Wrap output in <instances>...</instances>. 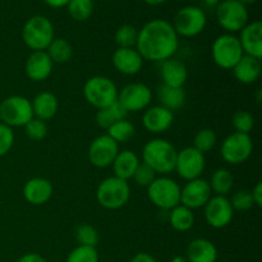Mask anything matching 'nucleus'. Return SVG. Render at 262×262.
Listing matches in <instances>:
<instances>
[{
    "label": "nucleus",
    "mask_w": 262,
    "mask_h": 262,
    "mask_svg": "<svg viewBox=\"0 0 262 262\" xmlns=\"http://www.w3.org/2000/svg\"><path fill=\"white\" fill-rule=\"evenodd\" d=\"M18 262H48L38 253H26L18 260Z\"/></svg>",
    "instance_id": "44"
},
{
    "label": "nucleus",
    "mask_w": 262,
    "mask_h": 262,
    "mask_svg": "<svg viewBox=\"0 0 262 262\" xmlns=\"http://www.w3.org/2000/svg\"><path fill=\"white\" fill-rule=\"evenodd\" d=\"M174 122V114L161 105L147 107L142 115V124L146 130L154 135L166 132Z\"/></svg>",
    "instance_id": "17"
},
{
    "label": "nucleus",
    "mask_w": 262,
    "mask_h": 262,
    "mask_svg": "<svg viewBox=\"0 0 262 262\" xmlns=\"http://www.w3.org/2000/svg\"><path fill=\"white\" fill-rule=\"evenodd\" d=\"M147 196L156 207L170 211L181 204V186L174 179L161 176L147 187Z\"/></svg>",
    "instance_id": "6"
},
{
    "label": "nucleus",
    "mask_w": 262,
    "mask_h": 262,
    "mask_svg": "<svg viewBox=\"0 0 262 262\" xmlns=\"http://www.w3.org/2000/svg\"><path fill=\"white\" fill-rule=\"evenodd\" d=\"M262 72L261 59L250 55H243V58L233 68L235 79L243 84H252L260 78Z\"/></svg>",
    "instance_id": "23"
},
{
    "label": "nucleus",
    "mask_w": 262,
    "mask_h": 262,
    "mask_svg": "<svg viewBox=\"0 0 262 262\" xmlns=\"http://www.w3.org/2000/svg\"><path fill=\"white\" fill-rule=\"evenodd\" d=\"M238 40H239L245 55L257 59L262 58V23L260 20L248 22L241 30Z\"/></svg>",
    "instance_id": "19"
},
{
    "label": "nucleus",
    "mask_w": 262,
    "mask_h": 262,
    "mask_svg": "<svg viewBox=\"0 0 262 262\" xmlns=\"http://www.w3.org/2000/svg\"><path fill=\"white\" fill-rule=\"evenodd\" d=\"M71 0H43L46 5H49L50 8H54V9H60V8H64L68 5V3Z\"/></svg>",
    "instance_id": "46"
},
{
    "label": "nucleus",
    "mask_w": 262,
    "mask_h": 262,
    "mask_svg": "<svg viewBox=\"0 0 262 262\" xmlns=\"http://www.w3.org/2000/svg\"><path fill=\"white\" fill-rule=\"evenodd\" d=\"M169 222L171 228L177 232H188L194 225V214L191 209L179 204L178 206L170 210Z\"/></svg>",
    "instance_id": "29"
},
{
    "label": "nucleus",
    "mask_w": 262,
    "mask_h": 262,
    "mask_svg": "<svg viewBox=\"0 0 262 262\" xmlns=\"http://www.w3.org/2000/svg\"><path fill=\"white\" fill-rule=\"evenodd\" d=\"M68 13L74 20L83 22L87 20L94 13V2L92 0H71L67 5Z\"/></svg>",
    "instance_id": "33"
},
{
    "label": "nucleus",
    "mask_w": 262,
    "mask_h": 262,
    "mask_svg": "<svg viewBox=\"0 0 262 262\" xmlns=\"http://www.w3.org/2000/svg\"><path fill=\"white\" fill-rule=\"evenodd\" d=\"M31 104H32L33 117L43 120V122L55 117L59 109L58 97L48 91L36 95L33 101H31Z\"/></svg>",
    "instance_id": "25"
},
{
    "label": "nucleus",
    "mask_w": 262,
    "mask_h": 262,
    "mask_svg": "<svg viewBox=\"0 0 262 262\" xmlns=\"http://www.w3.org/2000/svg\"><path fill=\"white\" fill-rule=\"evenodd\" d=\"M206 23L207 17L204 10L196 5H188L177 12L171 26L178 36L194 37L205 30Z\"/></svg>",
    "instance_id": "10"
},
{
    "label": "nucleus",
    "mask_w": 262,
    "mask_h": 262,
    "mask_svg": "<svg viewBox=\"0 0 262 262\" xmlns=\"http://www.w3.org/2000/svg\"><path fill=\"white\" fill-rule=\"evenodd\" d=\"M245 53L242 50L239 40L232 33H224L215 38L211 48V56L214 63L219 68L233 69L235 64L243 58Z\"/></svg>",
    "instance_id": "7"
},
{
    "label": "nucleus",
    "mask_w": 262,
    "mask_h": 262,
    "mask_svg": "<svg viewBox=\"0 0 262 262\" xmlns=\"http://www.w3.org/2000/svg\"><path fill=\"white\" fill-rule=\"evenodd\" d=\"M136 128L133 125V123H130L129 120L123 119L119 122L114 123L112 127L107 129L106 135L109 137H112L115 142L119 145V143H125L127 141H129L130 138L135 136Z\"/></svg>",
    "instance_id": "32"
},
{
    "label": "nucleus",
    "mask_w": 262,
    "mask_h": 262,
    "mask_svg": "<svg viewBox=\"0 0 262 262\" xmlns=\"http://www.w3.org/2000/svg\"><path fill=\"white\" fill-rule=\"evenodd\" d=\"M54 63L46 51H32L26 60L25 71L33 82H42L50 77Z\"/></svg>",
    "instance_id": "20"
},
{
    "label": "nucleus",
    "mask_w": 262,
    "mask_h": 262,
    "mask_svg": "<svg viewBox=\"0 0 262 262\" xmlns=\"http://www.w3.org/2000/svg\"><path fill=\"white\" fill-rule=\"evenodd\" d=\"M205 4L207 5V7H215L216 8L217 5H219V3L222 2V0H204Z\"/></svg>",
    "instance_id": "48"
},
{
    "label": "nucleus",
    "mask_w": 262,
    "mask_h": 262,
    "mask_svg": "<svg viewBox=\"0 0 262 262\" xmlns=\"http://www.w3.org/2000/svg\"><path fill=\"white\" fill-rule=\"evenodd\" d=\"M210 188L215 196H227L234 186V178L228 169H217L210 178Z\"/></svg>",
    "instance_id": "30"
},
{
    "label": "nucleus",
    "mask_w": 262,
    "mask_h": 262,
    "mask_svg": "<svg viewBox=\"0 0 262 262\" xmlns=\"http://www.w3.org/2000/svg\"><path fill=\"white\" fill-rule=\"evenodd\" d=\"M67 262H99L96 247L77 246L67 257Z\"/></svg>",
    "instance_id": "38"
},
{
    "label": "nucleus",
    "mask_w": 262,
    "mask_h": 262,
    "mask_svg": "<svg viewBox=\"0 0 262 262\" xmlns=\"http://www.w3.org/2000/svg\"><path fill=\"white\" fill-rule=\"evenodd\" d=\"M130 262H156L154 256H151L150 253L146 252H140L137 255L133 256V258L130 260Z\"/></svg>",
    "instance_id": "45"
},
{
    "label": "nucleus",
    "mask_w": 262,
    "mask_h": 262,
    "mask_svg": "<svg viewBox=\"0 0 262 262\" xmlns=\"http://www.w3.org/2000/svg\"><path fill=\"white\" fill-rule=\"evenodd\" d=\"M53 192L54 188L50 181H48L46 178H41V177H36V178L26 182L22 193L28 204L40 206V205L46 204L51 199Z\"/></svg>",
    "instance_id": "21"
},
{
    "label": "nucleus",
    "mask_w": 262,
    "mask_h": 262,
    "mask_svg": "<svg viewBox=\"0 0 262 262\" xmlns=\"http://www.w3.org/2000/svg\"><path fill=\"white\" fill-rule=\"evenodd\" d=\"M179 48V36L170 22L152 19L138 31L136 50L143 60L161 63L173 58Z\"/></svg>",
    "instance_id": "1"
},
{
    "label": "nucleus",
    "mask_w": 262,
    "mask_h": 262,
    "mask_svg": "<svg viewBox=\"0 0 262 262\" xmlns=\"http://www.w3.org/2000/svg\"><path fill=\"white\" fill-rule=\"evenodd\" d=\"M152 100V92L145 83L135 82L123 87L118 92V102L128 113L146 110Z\"/></svg>",
    "instance_id": "13"
},
{
    "label": "nucleus",
    "mask_w": 262,
    "mask_h": 262,
    "mask_svg": "<svg viewBox=\"0 0 262 262\" xmlns=\"http://www.w3.org/2000/svg\"><path fill=\"white\" fill-rule=\"evenodd\" d=\"M143 2H145L146 4L152 5V7H156V5H161V4H164V3L168 2V0H143Z\"/></svg>",
    "instance_id": "47"
},
{
    "label": "nucleus",
    "mask_w": 262,
    "mask_h": 262,
    "mask_svg": "<svg viewBox=\"0 0 262 262\" xmlns=\"http://www.w3.org/2000/svg\"><path fill=\"white\" fill-rule=\"evenodd\" d=\"M178 151L169 141L164 138H154L142 148V163L150 166L155 173L166 176L176 169Z\"/></svg>",
    "instance_id": "2"
},
{
    "label": "nucleus",
    "mask_w": 262,
    "mask_h": 262,
    "mask_svg": "<svg viewBox=\"0 0 262 262\" xmlns=\"http://www.w3.org/2000/svg\"><path fill=\"white\" fill-rule=\"evenodd\" d=\"M158 97L161 106L166 107L170 112L183 107L186 104V91L183 87H169L163 84L158 91Z\"/></svg>",
    "instance_id": "27"
},
{
    "label": "nucleus",
    "mask_w": 262,
    "mask_h": 262,
    "mask_svg": "<svg viewBox=\"0 0 262 262\" xmlns=\"http://www.w3.org/2000/svg\"><path fill=\"white\" fill-rule=\"evenodd\" d=\"M252 151L253 142L251 136L238 132L228 136L220 147L223 160L230 165H239L247 161L252 155Z\"/></svg>",
    "instance_id": "11"
},
{
    "label": "nucleus",
    "mask_w": 262,
    "mask_h": 262,
    "mask_svg": "<svg viewBox=\"0 0 262 262\" xmlns=\"http://www.w3.org/2000/svg\"><path fill=\"white\" fill-rule=\"evenodd\" d=\"M118 152H119V145L107 135H101L92 141L87 155L92 165L104 169L112 165Z\"/></svg>",
    "instance_id": "15"
},
{
    "label": "nucleus",
    "mask_w": 262,
    "mask_h": 262,
    "mask_svg": "<svg viewBox=\"0 0 262 262\" xmlns=\"http://www.w3.org/2000/svg\"><path fill=\"white\" fill-rule=\"evenodd\" d=\"M114 68L125 76H135L142 69L143 59L135 48H118L113 53Z\"/></svg>",
    "instance_id": "18"
},
{
    "label": "nucleus",
    "mask_w": 262,
    "mask_h": 262,
    "mask_svg": "<svg viewBox=\"0 0 262 262\" xmlns=\"http://www.w3.org/2000/svg\"><path fill=\"white\" fill-rule=\"evenodd\" d=\"M138 31L132 25H123L115 32V43L118 48H135L137 42Z\"/></svg>",
    "instance_id": "35"
},
{
    "label": "nucleus",
    "mask_w": 262,
    "mask_h": 262,
    "mask_svg": "<svg viewBox=\"0 0 262 262\" xmlns=\"http://www.w3.org/2000/svg\"><path fill=\"white\" fill-rule=\"evenodd\" d=\"M14 145V132L13 128L0 122V158L7 155Z\"/></svg>",
    "instance_id": "42"
},
{
    "label": "nucleus",
    "mask_w": 262,
    "mask_h": 262,
    "mask_svg": "<svg viewBox=\"0 0 262 262\" xmlns=\"http://www.w3.org/2000/svg\"><path fill=\"white\" fill-rule=\"evenodd\" d=\"M76 239L79 246H87V247H96L99 243V232L96 228L90 224H82L76 229Z\"/></svg>",
    "instance_id": "36"
},
{
    "label": "nucleus",
    "mask_w": 262,
    "mask_h": 262,
    "mask_svg": "<svg viewBox=\"0 0 262 262\" xmlns=\"http://www.w3.org/2000/svg\"><path fill=\"white\" fill-rule=\"evenodd\" d=\"M211 199V188L206 179L197 178L188 181L181 188V205L188 207L192 211L201 209Z\"/></svg>",
    "instance_id": "16"
},
{
    "label": "nucleus",
    "mask_w": 262,
    "mask_h": 262,
    "mask_svg": "<svg viewBox=\"0 0 262 262\" xmlns=\"http://www.w3.org/2000/svg\"><path fill=\"white\" fill-rule=\"evenodd\" d=\"M205 166H206V159H205L204 154L197 151L193 146L192 147L189 146V147L178 151L174 170L178 173L182 179L188 182L201 178Z\"/></svg>",
    "instance_id": "12"
},
{
    "label": "nucleus",
    "mask_w": 262,
    "mask_h": 262,
    "mask_svg": "<svg viewBox=\"0 0 262 262\" xmlns=\"http://www.w3.org/2000/svg\"><path fill=\"white\" fill-rule=\"evenodd\" d=\"M232 124L234 127L235 132L250 135V132L255 127V118H253V115L250 112L239 110V112H237L233 115Z\"/></svg>",
    "instance_id": "37"
},
{
    "label": "nucleus",
    "mask_w": 262,
    "mask_h": 262,
    "mask_svg": "<svg viewBox=\"0 0 262 262\" xmlns=\"http://www.w3.org/2000/svg\"><path fill=\"white\" fill-rule=\"evenodd\" d=\"M46 53L50 56L53 63L64 64L71 60L73 55V49L66 38H54L49 48L46 49Z\"/></svg>",
    "instance_id": "31"
},
{
    "label": "nucleus",
    "mask_w": 262,
    "mask_h": 262,
    "mask_svg": "<svg viewBox=\"0 0 262 262\" xmlns=\"http://www.w3.org/2000/svg\"><path fill=\"white\" fill-rule=\"evenodd\" d=\"M171 262H188V261H187L186 257H183V256H176V257H173Z\"/></svg>",
    "instance_id": "49"
},
{
    "label": "nucleus",
    "mask_w": 262,
    "mask_h": 262,
    "mask_svg": "<svg viewBox=\"0 0 262 262\" xmlns=\"http://www.w3.org/2000/svg\"><path fill=\"white\" fill-rule=\"evenodd\" d=\"M156 178V173L150 168L148 165H146L145 163H140V165L136 169L135 174H133L132 179L141 187H148L154 182V179Z\"/></svg>",
    "instance_id": "41"
},
{
    "label": "nucleus",
    "mask_w": 262,
    "mask_h": 262,
    "mask_svg": "<svg viewBox=\"0 0 262 262\" xmlns=\"http://www.w3.org/2000/svg\"><path fill=\"white\" fill-rule=\"evenodd\" d=\"M127 110L117 101L113 105H110L109 107H104V109L97 110L96 123L100 128L107 130L114 123L123 119H127Z\"/></svg>",
    "instance_id": "28"
},
{
    "label": "nucleus",
    "mask_w": 262,
    "mask_h": 262,
    "mask_svg": "<svg viewBox=\"0 0 262 262\" xmlns=\"http://www.w3.org/2000/svg\"><path fill=\"white\" fill-rule=\"evenodd\" d=\"M241 3H242V4H245L246 7H247V5H251V4H255L256 2H257V0H239Z\"/></svg>",
    "instance_id": "50"
},
{
    "label": "nucleus",
    "mask_w": 262,
    "mask_h": 262,
    "mask_svg": "<svg viewBox=\"0 0 262 262\" xmlns=\"http://www.w3.org/2000/svg\"><path fill=\"white\" fill-rule=\"evenodd\" d=\"M216 142V133L212 129H210V128H204V129L199 130L196 136H194L193 147L205 155V154L209 152V151H211L215 147Z\"/></svg>",
    "instance_id": "34"
},
{
    "label": "nucleus",
    "mask_w": 262,
    "mask_h": 262,
    "mask_svg": "<svg viewBox=\"0 0 262 262\" xmlns=\"http://www.w3.org/2000/svg\"><path fill=\"white\" fill-rule=\"evenodd\" d=\"M251 196H252L255 206L261 207L262 206V183L261 182H258V183L253 187V189L251 191Z\"/></svg>",
    "instance_id": "43"
},
{
    "label": "nucleus",
    "mask_w": 262,
    "mask_h": 262,
    "mask_svg": "<svg viewBox=\"0 0 262 262\" xmlns=\"http://www.w3.org/2000/svg\"><path fill=\"white\" fill-rule=\"evenodd\" d=\"M32 118V104L27 97L14 95L0 104V122L8 127H25Z\"/></svg>",
    "instance_id": "8"
},
{
    "label": "nucleus",
    "mask_w": 262,
    "mask_h": 262,
    "mask_svg": "<svg viewBox=\"0 0 262 262\" xmlns=\"http://www.w3.org/2000/svg\"><path fill=\"white\" fill-rule=\"evenodd\" d=\"M163 84L169 87H183L188 78V71L186 64L176 58L161 61L160 67Z\"/></svg>",
    "instance_id": "22"
},
{
    "label": "nucleus",
    "mask_w": 262,
    "mask_h": 262,
    "mask_svg": "<svg viewBox=\"0 0 262 262\" xmlns=\"http://www.w3.org/2000/svg\"><path fill=\"white\" fill-rule=\"evenodd\" d=\"M118 87L110 78L104 76L91 77L83 86V96L94 107L104 109L118 101Z\"/></svg>",
    "instance_id": "5"
},
{
    "label": "nucleus",
    "mask_w": 262,
    "mask_h": 262,
    "mask_svg": "<svg viewBox=\"0 0 262 262\" xmlns=\"http://www.w3.org/2000/svg\"><path fill=\"white\" fill-rule=\"evenodd\" d=\"M216 19L223 30L233 35L248 23V9L239 0H222L216 7Z\"/></svg>",
    "instance_id": "9"
},
{
    "label": "nucleus",
    "mask_w": 262,
    "mask_h": 262,
    "mask_svg": "<svg viewBox=\"0 0 262 262\" xmlns=\"http://www.w3.org/2000/svg\"><path fill=\"white\" fill-rule=\"evenodd\" d=\"M25 133L30 140L41 141L48 136V125H46V123L43 120L33 117L25 125Z\"/></svg>",
    "instance_id": "39"
},
{
    "label": "nucleus",
    "mask_w": 262,
    "mask_h": 262,
    "mask_svg": "<svg viewBox=\"0 0 262 262\" xmlns=\"http://www.w3.org/2000/svg\"><path fill=\"white\" fill-rule=\"evenodd\" d=\"M138 165H140V159H138L137 154L133 152L132 150L119 151L112 164L115 177L123 179V181L132 179Z\"/></svg>",
    "instance_id": "26"
},
{
    "label": "nucleus",
    "mask_w": 262,
    "mask_h": 262,
    "mask_svg": "<svg viewBox=\"0 0 262 262\" xmlns=\"http://www.w3.org/2000/svg\"><path fill=\"white\" fill-rule=\"evenodd\" d=\"M188 262H216L217 250L211 241L206 238H196L187 247Z\"/></svg>",
    "instance_id": "24"
},
{
    "label": "nucleus",
    "mask_w": 262,
    "mask_h": 262,
    "mask_svg": "<svg viewBox=\"0 0 262 262\" xmlns=\"http://www.w3.org/2000/svg\"><path fill=\"white\" fill-rule=\"evenodd\" d=\"M54 38V26L45 15H33L22 28L23 42L32 51H46Z\"/></svg>",
    "instance_id": "3"
},
{
    "label": "nucleus",
    "mask_w": 262,
    "mask_h": 262,
    "mask_svg": "<svg viewBox=\"0 0 262 262\" xmlns=\"http://www.w3.org/2000/svg\"><path fill=\"white\" fill-rule=\"evenodd\" d=\"M229 201L233 210H237V211H247V210L252 209L255 206L252 196H251V192L246 191V189L235 192Z\"/></svg>",
    "instance_id": "40"
},
{
    "label": "nucleus",
    "mask_w": 262,
    "mask_h": 262,
    "mask_svg": "<svg viewBox=\"0 0 262 262\" xmlns=\"http://www.w3.org/2000/svg\"><path fill=\"white\" fill-rule=\"evenodd\" d=\"M204 209L206 223L215 229L228 227L234 216V210L227 196H211Z\"/></svg>",
    "instance_id": "14"
},
{
    "label": "nucleus",
    "mask_w": 262,
    "mask_h": 262,
    "mask_svg": "<svg viewBox=\"0 0 262 262\" xmlns=\"http://www.w3.org/2000/svg\"><path fill=\"white\" fill-rule=\"evenodd\" d=\"M130 199V187L128 181L109 177L99 184L96 189V200L106 210H119L128 204Z\"/></svg>",
    "instance_id": "4"
}]
</instances>
